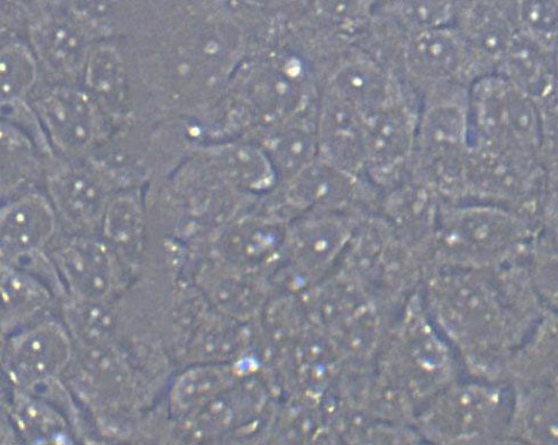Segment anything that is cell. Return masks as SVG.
<instances>
[{
	"label": "cell",
	"instance_id": "obj_1",
	"mask_svg": "<svg viewBox=\"0 0 558 445\" xmlns=\"http://www.w3.org/2000/svg\"><path fill=\"white\" fill-rule=\"evenodd\" d=\"M420 293L465 375L506 380L513 358L548 311L525 263L495 269L428 267Z\"/></svg>",
	"mask_w": 558,
	"mask_h": 445
},
{
	"label": "cell",
	"instance_id": "obj_2",
	"mask_svg": "<svg viewBox=\"0 0 558 445\" xmlns=\"http://www.w3.org/2000/svg\"><path fill=\"white\" fill-rule=\"evenodd\" d=\"M375 361L373 409L411 425L428 401L465 375L460 357L429 318L420 290L392 320Z\"/></svg>",
	"mask_w": 558,
	"mask_h": 445
},
{
	"label": "cell",
	"instance_id": "obj_3",
	"mask_svg": "<svg viewBox=\"0 0 558 445\" xmlns=\"http://www.w3.org/2000/svg\"><path fill=\"white\" fill-rule=\"evenodd\" d=\"M537 239L534 216L496 205L445 201L427 244L426 265L495 269L524 261Z\"/></svg>",
	"mask_w": 558,
	"mask_h": 445
},
{
	"label": "cell",
	"instance_id": "obj_4",
	"mask_svg": "<svg viewBox=\"0 0 558 445\" xmlns=\"http://www.w3.org/2000/svg\"><path fill=\"white\" fill-rule=\"evenodd\" d=\"M514 405L515 392L509 381L464 375L418 411L414 429L434 444H506L510 443Z\"/></svg>",
	"mask_w": 558,
	"mask_h": 445
},
{
	"label": "cell",
	"instance_id": "obj_5",
	"mask_svg": "<svg viewBox=\"0 0 558 445\" xmlns=\"http://www.w3.org/2000/svg\"><path fill=\"white\" fill-rule=\"evenodd\" d=\"M468 123L472 152L541 167L539 107L500 74L470 86Z\"/></svg>",
	"mask_w": 558,
	"mask_h": 445
},
{
	"label": "cell",
	"instance_id": "obj_6",
	"mask_svg": "<svg viewBox=\"0 0 558 445\" xmlns=\"http://www.w3.org/2000/svg\"><path fill=\"white\" fill-rule=\"evenodd\" d=\"M354 232L353 220L343 211H313L291 219L272 289L294 296L318 287L340 266Z\"/></svg>",
	"mask_w": 558,
	"mask_h": 445
},
{
	"label": "cell",
	"instance_id": "obj_7",
	"mask_svg": "<svg viewBox=\"0 0 558 445\" xmlns=\"http://www.w3.org/2000/svg\"><path fill=\"white\" fill-rule=\"evenodd\" d=\"M466 86L429 92L418 118L415 146L427 182L446 202H454L463 180L471 147L469 143Z\"/></svg>",
	"mask_w": 558,
	"mask_h": 445
},
{
	"label": "cell",
	"instance_id": "obj_8",
	"mask_svg": "<svg viewBox=\"0 0 558 445\" xmlns=\"http://www.w3.org/2000/svg\"><path fill=\"white\" fill-rule=\"evenodd\" d=\"M75 345L66 325L48 316L4 336L2 368L10 388L41 394L68 374Z\"/></svg>",
	"mask_w": 558,
	"mask_h": 445
},
{
	"label": "cell",
	"instance_id": "obj_9",
	"mask_svg": "<svg viewBox=\"0 0 558 445\" xmlns=\"http://www.w3.org/2000/svg\"><path fill=\"white\" fill-rule=\"evenodd\" d=\"M66 290V299L111 304L129 287L124 263L104 239L74 234L49 254Z\"/></svg>",
	"mask_w": 558,
	"mask_h": 445
},
{
	"label": "cell",
	"instance_id": "obj_10",
	"mask_svg": "<svg viewBox=\"0 0 558 445\" xmlns=\"http://www.w3.org/2000/svg\"><path fill=\"white\" fill-rule=\"evenodd\" d=\"M288 226L275 214L239 218L220 234L215 261L271 285L283 263Z\"/></svg>",
	"mask_w": 558,
	"mask_h": 445
},
{
	"label": "cell",
	"instance_id": "obj_11",
	"mask_svg": "<svg viewBox=\"0 0 558 445\" xmlns=\"http://www.w3.org/2000/svg\"><path fill=\"white\" fill-rule=\"evenodd\" d=\"M413 77L429 92L449 86L470 87L484 77L470 47L456 27L412 34L404 49Z\"/></svg>",
	"mask_w": 558,
	"mask_h": 445
},
{
	"label": "cell",
	"instance_id": "obj_12",
	"mask_svg": "<svg viewBox=\"0 0 558 445\" xmlns=\"http://www.w3.org/2000/svg\"><path fill=\"white\" fill-rule=\"evenodd\" d=\"M311 74L293 56L265 60L248 83V103L253 112L272 128L307 110L312 94Z\"/></svg>",
	"mask_w": 558,
	"mask_h": 445
},
{
	"label": "cell",
	"instance_id": "obj_13",
	"mask_svg": "<svg viewBox=\"0 0 558 445\" xmlns=\"http://www.w3.org/2000/svg\"><path fill=\"white\" fill-rule=\"evenodd\" d=\"M36 111L49 140L69 155L89 151L104 131L95 98L78 89L49 88L38 97Z\"/></svg>",
	"mask_w": 558,
	"mask_h": 445
},
{
	"label": "cell",
	"instance_id": "obj_14",
	"mask_svg": "<svg viewBox=\"0 0 558 445\" xmlns=\"http://www.w3.org/2000/svg\"><path fill=\"white\" fill-rule=\"evenodd\" d=\"M49 200L75 234L93 236L101 227L111 201L108 178L94 168L70 166L47 180Z\"/></svg>",
	"mask_w": 558,
	"mask_h": 445
},
{
	"label": "cell",
	"instance_id": "obj_15",
	"mask_svg": "<svg viewBox=\"0 0 558 445\" xmlns=\"http://www.w3.org/2000/svg\"><path fill=\"white\" fill-rule=\"evenodd\" d=\"M2 264L17 265L45 253L58 231V212L38 191L24 192L2 208Z\"/></svg>",
	"mask_w": 558,
	"mask_h": 445
},
{
	"label": "cell",
	"instance_id": "obj_16",
	"mask_svg": "<svg viewBox=\"0 0 558 445\" xmlns=\"http://www.w3.org/2000/svg\"><path fill=\"white\" fill-rule=\"evenodd\" d=\"M454 27L485 76L497 73L519 33L511 2H460Z\"/></svg>",
	"mask_w": 558,
	"mask_h": 445
},
{
	"label": "cell",
	"instance_id": "obj_17",
	"mask_svg": "<svg viewBox=\"0 0 558 445\" xmlns=\"http://www.w3.org/2000/svg\"><path fill=\"white\" fill-rule=\"evenodd\" d=\"M194 285L214 310L248 325L265 313L272 290L269 281L217 261L198 269Z\"/></svg>",
	"mask_w": 558,
	"mask_h": 445
},
{
	"label": "cell",
	"instance_id": "obj_18",
	"mask_svg": "<svg viewBox=\"0 0 558 445\" xmlns=\"http://www.w3.org/2000/svg\"><path fill=\"white\" fill-rule=\"evenodd\" d=\"M31 37L37 57L58 76L73 79L85 72L92 49L80 19L63 12L45 13L33 22Z\"/></svg>",
	"mask_w": 558,
	"mask_h": 445
},
{
	"label": "cell",
	"instance_id": "obj_19",
	"mask_svg": "<svg viewBox=\"0 0 558 445\" xmlns=\"http://www.w3.org/2000/svg\"><path fill=\"white\" fill-rule=\"evenodd\" d=\"M319 140L325 160L348 175L367 166L364 118L331 94L319 110Z\"/></svg>",
	"mask_w": 558,
	"mask_h": 445
},
{
	"label": "cell",
	"instance_id": "obj_20",
	"mask_svg": "<svg viewBox=\"0 0 558 445\" xmlns=\"http://www.w3.org/2000/svg\"><path fill=\"white\" fill-rule=\"evenodd\" d=\"M278 181L289 182L318 160L319 111L304 110L272 128L264 148Z\"/></svg>",
	"mask_w": 558,
	"mask_h": 445
},
{
	"label": "cell",
	"instance_id": "obj_21",
	"mask_svg": "<svg viewBox=\"0 0 558 445\" xmlns=\"http://www.w3.org/2000/svg\"><path fill=\"white\" fill-rule=\"evenodd\" d=\"M59 296L41 279L21 267L2 264V333L17 330L53 316Z\"/></svg>",
	"mask_w": 558,
	"mask_h": 445
},
{
	"label": "cell",
	"instance_id": "obj_22",
	"mask_svg": "<svg viewBox=\"0 0 558 445\" xmlns=\"http://www.w3.org/2000/svg\"><path fill=\"white\" fill-rule=\"evenodd\" d=\"M367 165L388 171L409 156L415 146L418 118L396 98L383 109L364 118Z\"/></svg>",
	"mask_w": 558,
	"mask_h": 445
},
{
	"label": "cell",
	"instance_id": "obj_23",
	"mask_svg": "<svg viewBox=\"0 0 558 445\" xmlns=\"http://www.w3.org/2000/svg\"><path fill=\"white\" fill-rule=\"evenodd\" d=\"M251 344L248 324L210 306L192 333L183 357L191 364H236L245 359Z\"/></svg>",
	"mask_w": 558,
	"mask_h": 445
},
{
	"label": "cell",
	"instance_id": "obj_24",
	"mask_svg": "<svg viewBox=\"0 0 558 445\" xmlns=\"http://www.w3.org/2000/svg\"><path fill=\"white\" fill-rule=\"evenodd\" d=\"M497 73L536 104L558 85L555 51L520 32L506 52Z\"/></svg>",
	"mask_w": 558,
	"mask_h": 445
},
{
	"label": "cell",
	"instance_id": "obj_25",
	"mask_svg": "<svg viewBox=\"0 0 558 445\" xmlns=\"http://www.w3.org/2000/svg\"><path fill=\"white\" fill-rule=\"evenodd\" d=\"M352 194L351 176L326 160H317L287 182L284 208L298 216L313 211H342Z\"/></svg>",
	"mask_w": 558,
	"mask_h": 445
},
{
	"label": "cell",
	"instance_id": "obj_26",
	"mask_svg": "<svg viewBox=\"0 0 558 445\" xmlns=\"http://www.w3.org/2000/svg\"><path fill=\"white\" fill-rule=\"evenodd\" d=\"M363 118L383 109L395 96L387 73L368 59H351L338 69L331 93Z\"/></svg>",
	"mask_w": 558,
	"mask_h": 445
},
{
	"label": "cell",
	"instance_id": "obj_27",
	"mask_svg": "<svg viewBox=\"0 0 558 445\" xmlns=\"http://www.w3.org/2000/svg\"><path fill=\"white\" fill-rule=\"evenodd\" d=\"M5 416L21 440L28 443L72 442L70 424L59 407L40 395L10 388Z\"/></svg>",
	"mask_w": 558,
	"mask_h": 445
},
{
	"label": "cell",
	"instance_id": "obj_28",
	"mask_svg": "<svg viewBox=\"0 0 558 445\" xmlns=\"http://www.w3.org/2000/svg\"><path fill=\"white\" fill-rule=\"evenodd\" d=\"M241 374L235 364H193L175 378L169 409L177 422L189 418L230 386Z\"/></svg>",
	"mask_w": 558,
	"mask_h": 445
},
{
	"label": "cell",
	"instance_id": "obj_29",
	"mask_svg": "<svg viewBox=\"0 0 558 445\" xmlns=\"http://www.w3.org/2000/svg\"><path fill=\"white\" fill-rule=\"evenodd\" d=\"M100 231L122 262L131 265L143 232V209L137 194L131 191L113 194Z\"/></svg>",
	"mask_w": 558,
	"mask_h": 445
},
{
	"label": "cell",
	"instance_id": "obj_30",
	"mask_svg": "<svg viewBox=\"0 0 558 445\" xmlns=\"http://www.w3.org/2000/svg\"><path fill=\"white\" fill-rule=\"evenodd\" d=\"M38 65L31 48L12 39L2 47V104L4 107L20 105L35 86Z\"/></svg>",
	"mask_w": 558,
	"mask_h": 445
},
{
	"label": "cell",
	"instance_id": "obj_31",
	"mask_svg": "<svg viewBox=\"0 0 558 445\" xmlns=\"http://www.w3.org/2000/svg\"><path fill=\"white\" fill-rule=\"evenodd\" d=\"M86 85L99 100L116 107L123 92V67L117 49L110 45H99L92 49L86 69Z\"/></svg>",
	"mask_w": 558,
	"mask_h": 445
},
{
	"label": "cell",
	"instance_id": "obj_32",
	"mask_svg": "<svg viewBox=\"0 0 558 445\" xmlns=\"http://www.w3.org/2000/svg\"><path fill=\"white\" fill-rule=\"evenodd\" d=\"M518 31L556 52L558 46V2L529 0L511 2Z\"/></svg>",
	"mask_w": 558,
	"mask_h": 445
},
{
	"label": "cell",
	"instance_id": "obj_33",
	"mask_svg": "<svg viewBox=\"0 0 558 445\" xmlns=\"http://www.w3.org/2000/svg\"><path fill=\"white\" fill-rule=\"evenodd\" d=\"M524 263L542 304L558 315V250L537 239Z\"/></svg>",
	"mask_w": 558,
	"mask_h": 445
},
{
	"label": "cell",
	"instance_id": "obj_34",
	"mask_svg": "<svg viewBox=\"0 0 558 445\" xmlns=\"http://www.w3.org/2000/svg\"><path fill=\"white\" fill-rule=\"evenodd\" d=\"M537 105L541 112V167L546 190L558 193V85Z\"/></svg>",
	"mask_w": 558,
	"mask_h": 445
},
{
	"label": "cell",
	"instance_id": "obj_35",
	"mask_svg": "<svg viewBox=\"0 0 558 445\" xmlns=\"http://www.w3.org/2000/svg\"><path fill=\"white\" fill-rule=\"evenodd\" d=\"M396 13L412 34L454 27L458 2H408L398 3Z\"/></svg>",
	"mask_w": 558,
	"mask_h": 445
}]
</instances>
